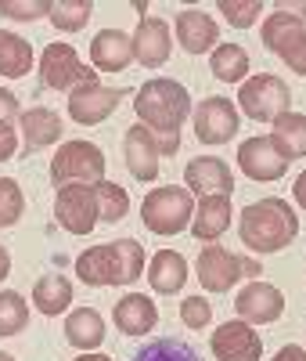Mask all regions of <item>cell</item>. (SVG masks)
Instances as JSON below:
<instances>
[{
    "label": "cell",
    "instance_id": "cell-1",
    "mask_svg": "<svg viewBox=\"0 0 306 361\" xmlns=\"http://www.w3.org/2000/svg\"><path fill=\"white\" fill-rule=\"evenodd\" d=\"M134 112L141 119V127L151 130L155 137L159 152L162 156H177L180 148V127L191 112V94L188 87L177 83V80H166V76H155L137 87L134 94Z\"/></svg>",
    "mask_w": 306,
    "mask_h": 361
},
{
    "label": "cell",
    "instance_id": "cell-2",
    "mask_svg": "<svg viewBox=\"0 0 306 361\" xmlns=\"http://www.w3.org/2000/svg\"><path fill=\"white\" fill-rule=\"evenodd\" d=\"M299 235V217L295 209L270 195V199H260V202H249L241 209V221H238V238L245 250L253 253H281L285 246L295 243Z\"/></svg>",
    "mask_w": 306,
    "mask_h": 361
},
{
    "label": "cell",
    "instance_id": "cell-3",
    "mask_svg": "<svg viewBox=\"0 0 306 361\" xmlns=\"http://www.w3.org/2000/svg\"><path fill=\"white\" fill-rule=\"evenodd\" d=\"M76 275L83 286H134L144 275V246L137 238H115L105 246H90L76 257Z\"/></svg>",
    "mask_w": 306,
    "mask_h": 361
},
{
    "label": "cell",
    "instance_id": "cell-4",
    "mask_svg": "<svg viewBox=\"0 0 306 361\" xmlns=\"http://www.w3.org/2000/svg\"><path fill=\"white\" fill-rule=\"evenodd\" d=\"M195 217V195L180 185H162V188H151L141 202V221L151 235H180L184 228L191 224Z\"/></svg>",
    "mask_w": 306,
    "mask_h": 361
},
{
    "label": "cell",
    "instance_id": "cell-5",
    "mask_svg": "<svg viewBox=\"0 0 306 361\" xmlns=\"http://www.w3.org/2000/svg\"><path fill=\"white\" fill-rule=\"evenodd\" d=\"M51 180L61 185H98L105 180V152L94 141H65L51 159Z\"/></svg>",
    "mask_w": 306,
    "mask_h": 361
},
{
    "label": "cell",
    "instance_id": "cell-6",
    "mask_svg": "<svg viewBox=\"0 0 306 361\" xmlns=\"http://www.w3.org/2000/svg\"><path fill=\"white\" fill-rule=\"evenodd\" d=\"M238 105L241 112L256 119V123H274L278 116L292 112V90L281 76L274 73H260V76H249L238 90Z\"/></svg>",
    "mask_w": 306,
    "mask_h": 361
},
{
    "label": "cell",
    "instance_id": "cell-7",
    "mask_svg": "<svg viewBox=\"0 0 306 361\" xmlns=\"http://www.w3.org/2000/svg\"><path fill=\"white\" fill-rule=\"evenodd\" d=\"M260 37H263V47L270 54H278L295 76H306V25H302V18H295L288 11H274L263 18Z\"/></svg>",
    "mask_w": 306,
    "mask_h": 361
},
{
    "label": "cell",
    "instance_id": "cell-8",
    "mask_svg": "<svg viewBox=\"0 0 306 361\" xmlns=\"http://www.w3.org/2000/svg\"><path fill=\"white\" fill-rule=\"evenodd\" d=\"M195 271H198V282L205 293H227V289H234L238 279L260 275V264L249 257H238L224 246H205L195 260Z\"/></svg>",
    "mask_w": 306,
    "mask_h": 361
},
{
    "label": "cell",
    "instance_id": "cell-9",
    "mask_svg": "<svg viewBox=\"0 0 306 361\" xmlns=\"http://www.w3.org/2000/svg\"><path fill=\"white\" fill-rule=\"evenodd\" d=\"M40 80L51 90H65V94H72L76 87L98 83V73L79 62V54H76L72 44H47L44 54H40Z\"/></svg>",
    "mask_w": 306,
    "mask_h": 361
},
{
    "label": "cell",
    "instance_id": "cell-10",
    "mask_svg": "<svg viewBox=\"0 0 306 361\" xmlns=\"http://www.w3.org/2000/svg\"><path fill=\"white\" fill-rule=\"evenodd\" d=\"M54 217L69 235H90L101 221L94 185H61L54 195Z\"/></svg>",
    "mask_w": 306,
    "mask_h": 361
},
{
    "label": "cell",
    "instance_id": "cell-11",
    "mask_svg": "<svg viewBox=\"0 0 306 361\" xmlns=\"http://www.w3.org/2000/svg\"><path fill=\"white\" fill-rule=\"evenodd\" d=\"M122 98H127L122 87H105L101 80L87 83V87H76L69 94V116H72V123H79V127H98L119 109Z\"/></svg>",
    "mask_w": 306,
    "mask_h": 361
},
{
    "label": "cell",
    "instance_id": "cell-12",
    "mask_svg": "<svg viewBox=\"0 0 306 361\" xmlns=\"http://www.w3.org/2000/svg\"><path fill=\"white\" fill-rule=\"evenodd\" d=\"M238 170L249 180H281L288 173V159L278 145L270 141V134L263 137H245L238 145Z\"/></svg>",
    "mask_w": 306,
    "mask_h": 361
},
{
    "label": "cell",
    "instance_id": "cell-13",
    "mask_svg": "<svg viewBox=\"0 0 306 361\" xmlns=\"http://www.w3.org/2000/svg\"><path fill=\"white\" fill-rule=\"evenodd\" d=\"M238 109L231 98H220L212 94L205 102H198L195 109V137L202 145H227L234 134H238Z\"/></svg>",
    "mask_w": 306,
    "mask_h": 361
},
{
    "label": "cell",
    "instance_id": "cell-14",
    "mask_svg": "<svg viewBox=\"0 0 306 361\" xmlns=\"http://www.w3.org/2000/svg\"><path fill=\"white\" fill-rule=\"evenodd\" d=\"M209 347H212V354H217V361H260L263 357L260 333H256L249 322H241V318L217 325V333H212Z\"/></svg>",
    "mask_w": 306,
    "mask_h": 361
},
{
    "label": "cell",
    "instance_id": "cell-15",
    "mask_svg": "<svg viewBox=\"0 0 306 361\" xmlns=\"http://www.w3.org/2000/svg\"><path fill=\"white\" fill-rule=\"evenodd\" d=\"M234 311L249 325H270L285 314V293L270 282H249L234 296Z\"/></svg>",
    "mask_w": 306,
    "mask_h": 361
},
{
    "label": "cell",
    "instance_id": "cell-16",
    "mask_svg": "<svg viewBox=\"0 0 306 361\" xmlns=\"http://www.w3.org/2000/svg\"><path fill=\"white\" fill-rule=\"evenodd\" d=\"M134 62H141L144 69H159L170 62V51H173V37H170V25L162 18H151L144 15L134 29Z\"/></svg>",
    "mask_w": 306,
    "mask_h": 361
},
{
    "label": "cell",
    "instance_id": "cell-17",
    "mask_svg": "<svg viewBox=\"0 0 306 361\" xmlns=\"http://www.w3.org/2000/svg\"><path fill=\"white\" fill-rule=\"evenodd\" d=\"M122 156H127V170L137 180H144V185L159 177L162 152H159V145H155V137H151L148 127H141V123L127 127V134H122Z\"/></svg>",
    "mask_w": 306,
    "mask_h": 361
},
{
    "label": "cell",
    "instance_id": "cell-18",
    "mask_svg": "<svg viewBox=\"0 0 306 361\" xmlns=\"http://www.w3.org/2000/svg\"><path fill=\"white\" fill-rule=\"evenodd\" d=\"M184 185L191 195H231L234 192V173L217 156H198L184 166Z\"/></svg>",
    "mask_w": 306,
    "mask_h": 361
},
{
    "label": "cell",
    "instance_id": "cell-19",
    "mask_svg": "<svg viewBox=\"0 0 306 361\" xmlns=\"http://www.w3.org/2000/svg\"><path fill=\"white\" fill-rule=\"evenodd\" d=\"M173 29H177V44L188 51V54H205V51H212V47L220 44V25H217V18L205 15V11H198V8L180 11L177 22H173Z\"/></svg>",
    "mask_w": 306,
    "mask_h": 361
},
{
    "label": "cell",
    "instance_id": "cell-20",
    "mask_svg": "<svg viewBox=\"0 0 306 361\" xmlns=\"http://www.w3.org/2000/svg\"><path fill=\"white\" fill-rule=\"evenodd\" d=\"M112 322L119 325V333L144 336V333H151V329L159 325V307L151 304V296H144V293H127L122 300H115Z\"/></svg>",
    "mask_w": 306,
    "mask_h": 361
},
{
    "label": "cell",
    "instance_id": "cell-21",
    "mask_svg": "<svg viewBox=\"0 0 306 361\" xmlns=\"http://www.w3.org/2000/svg\"><path fill=\"white\" fill-rule=\"evenodd\" d=\"M18 130H22V148L25 152H40V148L61 141V116L54 109H47V105L25 109L18 116Z\"/></svg>",
    "mask_w": 306,
    "mask_h": 361
},
{
    "label": "cell",
    "instance_id": "cell-22",
    "mask_svg": "<svg viewBox=\"0 0 306 361\" xmlns=\"http://www.w3.org/2000/svg\"><path fill=\"white\" fill-rule=\"evenodd\" d=\"M231 195H202V202L195 206V217H191V235L198 243H217V238L231 228Z\"/></svg>",
    "mask_w": 306,
    "mask_h": 361
},
{
    "label": "cell",
    "instance_id": "cell-23",
    "mask_svg": "<svg viewBox=\"0 0 306 361\" xmlns=\"http://www.w3.org/2000/svg\"><path fill=\"white\" fill-rule=\"evenodd\" d=\"M90 62L101 73H122L134 62V44L127 33L119 29H101V33L90 40Z\"/></svg>",
    "mask_w": 306,
    "mask_h": 361
},
{
    "label": "cell",
    "instance_id": "cell-24",
    "mask_svg": "<svg viewBox=\"0 0 306 361\" xmlns=\"http://www.w3.org/2000/svg\"><path fill=\"white\" fill-rule=\"evenodd\" d=\"M148 282L159 296H173L184 289L188 282V260H184L177 250H159L148 264Z\"/></svg>",
    "mask_w": 306,
    "mask_h": 361
},
{
    "label": "cell",
    "instance_id": "cell-25",
    "mask_svg": "<svg viewBox=\"0 0 306 361\" xmlns=\"http://www.w3.org/2000/svg\"><path fill=\"white\" fill-rule=\"evenodd\" d=\"M65 340L76 347V350H94L105 343V318L94 311V307H76L69 318H65Z\"/></svg>",
    "mask_w": 306,
    "mask_h": 361
},
{
    "label": "cell",
    "instance_id": "cell-26",
    "mask_svg": "<svg viewBox=\"0 0 306 361\" xmlns=\"http://www.w3.org/2000/svg\"><path fill=\"white\" fill-rule=\"evenodd\" d=\"M72 304V282L65 275H44L33 286V307L47 318H58L61 311H69Z\"/></svg>",
    "mask_w": 306,
    "mask_h": 361
},
{
    "label": "cell",
    "instance_id": "cell-27",
    "mask_svg": "<svg viewBox=\"0 0 306 361\" xmlns=\"http://www.w3.org/2000/svg\"><path fill=\"white\" fill-rule=\"evenodd\" d=\"M270 141L285 152V159H302L306 156V116L302 112H285L274 119V130H270Z\"/></svg>",
    "mask_w": 306,
    "mask_h": 361
},
{
    "label": "cell",
    "instance_id": "cell-28",
    "mask_svg": "<svg viewBox=\"0 0 306 361\" xmlns=\"http://www.w3.org/2000/svg\"><path fill=\"white\" fill-rule=\"evenodd\" d=\"M25 73H33V47H29V40H22L18 33L0 29V76L22 80Z\"/></svg>",
    "mask_w": 306,
    "mask_h": 361
},
{
    "label": "cell",
    "instance_id": "cell-29",
    "mask_svg": "<svg viewBox=\"0 0 306 361\" xmlns=\"http://www.w3.org/2000/svg\"><path fill=\"white\" fill-rule=\"evenodd\" d=\"M209 69L217 80L224 83H245V73H249V54L238 44H217L209 54Z\"/></svg>",
    "mask_w": 306,
    "mask_h": 361
},
{
    "label": "cell",
    "instance_id": "cell-30",
    "mask_svg": "<svg viewBox=\"0 0 306 361\" xmlns=\"http://www.w3.org/2000/svg\"><path fill=\"white\" fill-rule=\"evenodd\" d=\"M134 361H202L198 350L188 340H177V336H159V340H148Z\"/></svg>",
    "mask_w": 306,
    "mask_h": 361
},
{
    "label": "cell",
    "instance_id": "cell-31",
    "mask_svg": "<svg viewBox=\"0 0 306 361\" xmlns=\"http://www.w3.org/2000/svg\"><path fill=\"white\" fill-rule=\"evenodd\" d=\"M94 192H98V217L105 224H119L130 214V192L122 185H115V180H98Z\"/></svg>",
    "mask_w": 306,
    "mask_h": 361
},
{
    "label": "cell",
    "instance_id": "cell-32",
    "mask_svg": "<svg viewBox=\"0 0 306 361\" xmlns=\"http://www.w3.org/2000/svg\"><path fill=\"white\" fill-rule=\"evenodd\" d=\"M94 15V4L90 0H54L51 4V25L58 33H79V29L90 22Z\"/></svg>",
    "mask_w": 306,
    "mask_h": 361
},
{
    "label": "cell",
    "instance_id": "cell-33",
    "mask_svg": "<svg viewBox=\"0 0 306 361\" xmlns=\"http://www.w3.org/2000/svg\"><path fill=\"white\" fill-rule=\"evenodd\" d=\"M29 325V304L15 289H0V336H18Z\"/></svg>",
    "mask_w": 306,
    "mask_h": 361
},
{
    "label": "cell",
    "instance_id": "cell-34",
    "mask_svg": "<svg viewBox=\"0 0 306 361\" xmlns=\"http://www.w3.org/2000/svg\"><path fill=\"white\" fill-rule=\"evenodd\" d=\"M25 209V195L15 177H0V228H15Z\"/></svg>",
    "mask_w": 306,
    "mask_h": 361
},
{
    "label": "cell",
    "instance_id": "cell-35",
    "mask_svg": "<svg viewBox=\"0 0 306 361\" xmlns=\"http://www.w3.org/2000/svg\"><path fill=\"white\" fill-rule=\"evenodd\" d=\"M217 11H220L234 29H249V25H256V18L263 15V4H260V0H220Z\"/></svg>",
    "mask_w": 306,
    "mask_h": 361
},
{
    "label": "cell",
    "instance_id": "cell-36",
    "mask_svg": "<svg viewBox=\"0 0 306 361\" xmlns=\"http://www.w3.org/2000/svg\"><path fill=\"white\" fill-rule=\"evenodd\" d=\"M51 4L54 0H0V15L15 18V22H37V18H51Z\"/></svg>",
    "mask_w": 306,
    "mask_h": 361
},
{
    "label": "cell",
    "instance_id": "cell-37",
    "mask_svg": "<svg viewBox=\"0 0 306 361\" xmlns=\"http://www.w3.org/2000/svg\"><path fill=\"white\" fill-rule=\"evenodd\" d=\"M180 322L188 325V329H205L212 322V307H209V300L205 296H188L180 304Z\"/></svg>",
    "mask_w": 306,
    "mask_h": 361
},
{
    "label": "cell",
    "instance_id": "cell-38",
    "mask_svg": "<svg viewBox=\"0 0 306 361\" xmlns=\"http://www.w3.org/2000/svg\"><path fill=\"white\" fill-rule=\"evenodd\" d=\"M18 152V130L11 123H0V163H8Z\"/></svg>",
    "mask_w": 306,
    "mask_h": 361
},
{
    "label": "cell",
    "instance_id": "cell-39",
    "mask_svg": "<svg viewBox=\"0 0 306 361\" xmlns=\"http://www.w3.org/2000/svg\"><path fill=\"white\" fill-rule=\"evenodd\" d=\"M22 109H18V98L11 94V90L0 87V123H11V119H18Z\"/></svg>",
    "mask_w": 306,
    "mask_h": 361
},
{
    "label": "cell",
    "instance_id": "cell-40",
    "mask_svg": "<svg viewBox=\"0 0 306 361\" xmlns=\"http://www.w3.org/2000/svg\"><path fill=\"white\" fill-rule=\"evenodd\" d=\"M270 361H306V350L295 347V343H288V347H281L278 354H274Z\"/></svg>",
    "mask_w": 306,
    "mask_h": 361
},
{
    "label": "cell",
    "instance_id": "cell-41",
    "mask_svg": "<svg viewBox=\"0 0 306 361\" xmlns=\"http://www.w3.org/2000/svg\"><path fill=\"white\" fill-rule=\"evenodd\" d=\"M292 195H295V202H299V209H306V170L295 177V185H292Z\"/></svg>",
    "mask_w": 306,
    "mask_h": 361
},
{
    "label": "cell",
    "instance_id": "cell-42",
    "mask_svg": "<svg viewBox=\"0 0 306 361\" xmlns=\"http://www.w3.org/2000/svg\"><path fill=\"white\" fill-rule=\"evenodd\" d=\"M11 275V257H8V250L4 246H0V282H4Z\"/></svg>",
    "mask_w": 306,
    "mask_h": 361
},
{
    "label": "cell",
    "instance_id": "cell-43",
    "mask_svg": "<svg viewBox=\"0 0 306 361\" xmlns=\"http://www.w3.org/2000/svg\"><path fill=\"white\" fill-rule=\"evenodd\" d=\"M278 11H288V15H295V18H306V4H278Z\"/></svg>",
    "mask_w": 306,
    "mask_h": 361
},
{
    "label": "cell",
    "instance_id": "cell-44",
    "mask_svg": "<svg viewBox=\"0 0 306 361\" xmlns=\"http://www.w3.org/2000/svg\"><path fill=\"white\" fill-rule=\"evenodd\" d=\"M76 361H112L108 354H94V350H87V354H79Z\"/></svg>",
    "mask_w": 306,
    "mask_h": 361
},
{
    "label": "cell",
    "instance_id": "cell-45",
    "mask_svg": "<svg viewBox=\"0 0 306 361\" xmlns=\"http://www.w3.org/2000/svg\"><path fill=\"white\" fill-rule=\"evenodd\" d=\"M0 361H15V357H11V354H4V350H0Z\"/></svg>",
    "mask_w": 306,
    "mask_h": 361
}]
</instances>
